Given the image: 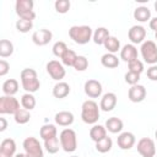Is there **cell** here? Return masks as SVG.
I'll list each match as a JSON object with an SVG mask.
<instances>
[{
    "label": "cell",
    "instance_id": "39",
    "mask_svg": "<svg viewBox=\"0 0 157 157\" xmlns=\"http://www.w3.org/2000/svg\"><path fill=\"white\" fill-rule=\"evenodd\" d=\"M128 67H129L130 72H135V74L141 75V72L144 71V63L139 59H135V60L128 63Z\"/></svg>",
    "mask_w": 157,
    "mask_h": 157
},
{
    "label": "cell",
    "instance_id": "48",
    "mask_svg": "<svg viewBox=\"0 0 157 157\" xmlns=\"http://www.w3.org/2000/svg\"><path fill=\"white\" fill-rule=\"evenodd\" d=\"M155 38H156V39H157V32H156V33H155Z\"/></svg>",
    "mask_w": 157,
    "mask_h": 157
},
{
    "label": "cell",
    "instance_id": "8",
    "mask_svg": "<svg viewBox=\"0 0 157 157\" xmlns=\"http://www.w3.org/2000/svg\"><path fill=\"white\" fill-rule=\"evenodd\" d=\"M20 109V102L13 96H1L0 97V114H16Z\"/></svg>",
    "mask_w": 157,
    "mask_h": 157
},
{
    "label": "cell",
    "instance_id": "42",
    "mask_svg": "<svg viewBox=\"0 0 157 157\" xmlns=\"http://www.w3.org/2000/svg\"><path fill=\"white\" fill-rule=\"evenodd\" d=\"M9 70H10V64L6 60L1 59L0 60V76H5L9 72Z\"/></svg>",
    "mask_w": 157,
    "mask_h": 157
},
{
    "label": "cell",
    "instance_id": "14",
    "mask_svg": "<svg viewBox=\"0 0 157 157\" xmlns=\"http://www.w3.org/2000/svg\"><path fill=\"white\" fill-rule=\"evenodd\" d=\"M135 142H136L135 135L132 132H130V131L120 132L118 135V139H117L118 147L121 148V150H130L131 147H134Z\"/></svg>",
    "mask_w": 157,
    "mask_h": 157
},
{
    "label": "cell",
    "instance_id": "29",
    "mask_svg": "<svg viewBox=\"0 0 157 157\" xmlns=\"http://www.w3.org/2000/svg\"><path fill=\"white\" fill-rule=\"evenodd\" d=\"M44 147H45V150H47L48 153H50V155L56 153V152L59 151V148L61 147V146H60V140H59V137L55 136V137H52V139H49V140H45V141H44Z\"/></svg>",
    "mask_w": 157,
    "mask_h": 157
},
{
    "label": "cell",
    "instance_id": "11",
    "mask_svg": "<svg viewBox=\"0 0 157 157\" xmlns=\"http://www.w3.org/2000/svg\"><path fill=\"white\" fill-rule=\"evenodd\" d=\"M83 90H85L86 96H88L90 98H98V97H101V94H102L103 87H102V83H101L98 80L91 78V80H87V81L85 82Z\"/></svg>",
    "mask_w": 157,
    "mask_h": 157
},
{
    "label": "cell",
    "instance_id": "32",
    "mask_svg": "<svg viewBox=\"0 0 157 157\" xmlns=\"http://www.w3.org/2000/svg\"><path fill=\"white\" fill-rule=\"evenodd\" d=\"M21 105L25 108V109H27V110H32V109H34V107H36V97L33 96V93H25V94H22V97H21Z\"/></svg>",
    "mask_w": 157,
    "mask_h": 157
},
{
    "label": "cell",
    "instance_id": "21",
    "mask_svg": "<svg viewBox=\"0 0 157 157\" xmlns=\"http://www.w3.org/2000/svg\"><path fill=\"white\" fill-rule=\"evenodd\" d=\"M123 128H124V123L120 118L112 117V118H108L107 121H105V129H107V131H109L112 134L121 132Z\"/></svg>",
    "mask_w": 157,
    "mask_h": 157
},
{
    "label": "cell",
    "instance_id": "9",
    "mask_svg": "<svg viewBox=\"0 0 157 157\" xmlns=\"http://www.w3.org/2000/svg\"><path fill=\"white\" fill-rule=\"evenodd\" d=\"M137 152L141 157H155L156 155V145L155 141L150 137H142L137 141Z\"/></svg>",
    "mask_w": 157,
    "mask_h": 157
},
{
    "label": "cell",
    "instance_id": "18",
    "mask_svg": "<svg viewBox=\"0 0 157 157\" xmlns=\"http://www.w3.org/2000/svg\"><path fill=\"white\" fill-rule=\"evenodd\" d=\"M120 59L125 63H130L135 59H137V49L134 44H125L120 49Z\"/></svg>",
    "mask_w": 157,
    "mask_h": 157
},
{
    "label": "cell",
    "instance_id": "33",
    "mask_svg": "<svg viewBox=\"0 0 157 157\" xmlns=\"http://www.w3.org/2000/svg\"><path fill=\"white\" fill-rule=\"evenodd\" d=\"M112 147H113V141L108 136L105 139H103L102 141L96 142V150L99 153H107V152H109L112 150Z\"/></svg>",
    "mask_w": 157,
    "mask_h": 157
},
{
    "label": "cell",
    "instance_id": "15",
    "mask_svg": "<svg viewBox=\"0 0 157 157\" xmlns=\"http://www.w3.org/2000/svg\"><path fill=\"white\" fill-rule=\"evenodd\" d=\"M128 98L132 103H140L146 98V88L142 85H134L129 88L128 92Z\"/></svg>",
    "mask_w": 157,
    "mask_h": 157
},
{
    "label": "cell",
    "instance_id": "19",
    "mask_svg": "<svg viewBox=\"0 0 157 157\" xmlns=\"http://www.w3.org/2000/svg\"><path fill=\"white\" fill-rule=\"evenodd\" d=\"M54 120H55V124L59 125V126H70L74 123L75 118H74V114L71 112L61 110V112L55 114Z\"/></svg>",
    "mask_w": 157,
    "mask_h": 157
},
{
    "label": "cell",
    "instance_id": "30",
    "mask_svg": "<svg viewBox=\"0 0 157 157\" xmlns=\"http://www.w3.org/2000/svg\"><path fill=\"white\" fill-rule=\"evenodd\" d=\"M13 53V44L9 39H1L0 40V56L1 58H7L12 55Z\"/></svg>",
    "mask_w": 157,
    "mask_h": 157
},
{
    "label": "cell",
    "instance_id": "26",
    "mask_svg": "<svg viewBox=\"0 0 157 157\" xmlns=\"http://www.w3.org/2000/svg\"><path fill=\"white\" fill-rule=\"evenodd\" d=\"M109 31L105 28V27H98L94 32H93V37H92V40L98 44V45H103L104 42L108 39L109 37Z\"/></svg>",
    "mask_w": 157,
    "mask_h": 157
},
{
    "label": "cell",
    "instance_id": "2",
    "mask_svg": "<svg viewBox=\"0 0 157 157\" xmlns=\"http://www.w3.org/2000/svg\"><path fill=\"white\" fill-rule=\"evenodd\" d=\"M99 107L98 104L92 101V99H87L82 103L81 107V119L83 123L86 124H92L94 125L98 119H99Z\"/></svg>",
    "mask_w": 157,
    "mask_h": 157
},
{
    "label": "cell",
    "instance_id": "22",
    "mask_svg": "<svg viewBox=\"0 0 157 157\" xmlns=\"http://www.w3.org/2000/svg\"><path fill=\"white\" fill-rule=\"evenodd\" d=\"M90 137H91L92 141H94V144L102 141L103 139H105L107 137V129H105V126L99 125V124H94L90 129Z\"/></svg>",
    "mask_w": 157,
    "mask_h": 157
},
{
    "label": "cell",
    "instance_id": "49",
    "mask_svg": "<svg viewBox=\"0 0 157 157\" xmlns=\"http://www.w3.org/2000/svg\"><path fill=\"white\" fill-rule=\"evenodd\" d=\"M70 157H80V156H70Z\"/></svg>",
    "mask_w": 157,
    "mask_h": 157
},
{
    "label": "cell",
    "instance_id": "1",
    "mask_svg": "<svg viewBox=\"0 0 157 157\" xmlns=\"http://www.w3.org/2000/svg\"><path fill=\"white\" fill-rule=\"evenodd\" d=\"M20 78H21L22 88L27 93H34L40 87V82H39L37 71L34 69H29V67L23 69L20 74Z\"/></svg>",
    "mask_w": 157,
    "mask_h": 157
},
{
    "label": "cell",
    "instance_id": "46",
    "mask_svg": "<svg viewBox=\"0 0 157 157\" xmlns=\"http://www.w3.org/2000/svg\"><path fill=\"white\" fill-rule=\"evenodd\" d=\"M155 10H156V11H157V1H156V2H155Z\"/></svg>",
    "mask_w": 157,
    "mask_h": 157
},
{
    "label": "cell",
    "instance_id": "36",
    "mask_svg": "<svg viewBox=\"0 0 157 157\" xmlns=\"http://www.w3.org/2000/svg\"><path fill=\"white\" fill-rule=\"evenodd\" d=\"M53 54L56 56V58H63V55L66 53V50H67V45L65 44V42H61V40H59V42H55L54 43V45H53Z\"/></svg>",
    "mask_w": 157,
    "mask_h": 157
},
{
    "label": "cell",
    "instance_id": "4",
    "mask_svg": "<svg viewBox=\"0 0 157 157\" xmlns=\"http://www.w3.org/2000/svg\"><path fill=\"white\" fill-rule=\"evenodd\" d=\"M59 140H60V146L65 152H74L77 148V135L75 132V130L66 128L64 130H61L60 135H59Z\"/></svg>",
    "mask_w": 157,
    "mask_h": 157
},
{
    "label": "cell",
    "instance_id": "10",
    "mask_svg": "<svg viewBox=\"0 0 157 157\" xmlns=\"http://www.w3.org/2000/svg\"><path fill=\"white\" fill-rule=\"evenodd\" d=\"M45 67H47V72L49 74V76L53 80L58 81V82L61 81L65 77V75H66V71H65L64 65L60 61H58V60H50V61H48V64H47Z\"/></svg>",
    "mask_w": 157,
    "mask_h": 157
},
{
    "label": "cell",
    "instance_id": "34",
    "mask_svg": "<svg viewBox=\"0 0 157 157\" xmlns=\"http://www.w3.org/2000/svg\"><path fill=\"white\" fill-rule=\"evenodd\" d=\"M76 59H77V54L72 49H67L66 53L61 58V64L65 66H74Z\"/></svg>",
    "mask_w": 157,
    "mask_h": 157
},
{
    "label": "cell",
    "instance_id": "20",
    "mask_svg": "<svg viewBox=\"0 0 157 157\" xmlns=\"http://www.w3.org/2000/svg\"><path fill=\"white\" fill-rule=\"evenodd\" d=\"M70 93V85L64 81H59L53 87V96L58 99H63L67 97Z\"/></svg>",
    "mask_w": 157,
    "mask_h": 157
},
{
    "label": "cell",
    "instance_id": "38",
    "mask_svg": "<svg viewBox=\"0 0 157 157\" xmlns=\"http://www.w3.org/2000/svg\"><path fill=\"white\" fill-rule=\"evenodd\" d=\"M76 71H85L87 67H88V60L86 56L83 55H77V59L72 66Z\"/></svg>",
    "mask_w": 157,
    "mask_h": 157
},
{
    "label": "cell",
    "instance_id": "3",
    "mask_svg": "<svg viewBox=\"0 0 157 157\" xmlns=\"http://www.w3.org/2000/svg\"><path fill=\"white\" fill-rule=\"evenodd\" d=\"M69 37L76 44H86L93 37V31L90 26H72L69 29Z\"/></svg>",
    "mask_w": 157,
    "mask_h": 157
},
{
    "label": "cell",
    "instance_id": "7",
    "mask_svg": "<svg viewBox=\"0 0 157 157\" xmlns=\"http://www.w3.org/2000/svg\"><path fill=\"white\" fill-rule=\"evenodd\" d=\"M22 147H23L25 153L27 155V157H44L42 145L33 136L26 137L22 142Z\"/></svg>",
    "mask_w": 157,
    "mask_h": 157
},
{
    "label": "cell",
    "instance_id": "35",
    "mask_svg": "<svg viewBox=\"0 0 157 157\" xmlns=\"http://www.w3.org/2000/svg\"><path fill=\"white\" fill-rule=\"evenodd\" d=\"M33 28V22L32 21H27V20H17L16 21V29L21 33H27Z\"/></svg>",
    "mask_w": 157,
    "mask_h": 157
},
{
    "label": "cell",
    "instance_id": "23",
    "mask_svg": "<svg viewBox=\"0 0 157 157\" xmlns=\"http://www.w3.org/2000/svg\"><path fill=\"white\" fill-rule=\"evenodd\" d=\"M134 18L139 22H147L151 20V11L147 6H139L134 10V13H132Z\"/></svg>",
    "mask_w": 157,
    "mask_h": 157
},
{
    "label": "cell",
    "instance_id": "25",
    "mask_svg": "<svg viewBox=\"0 0 157 157\" xmlns=\"http://www.w3.org/2000/svg\"><path fill=\"white\" fill-rule=\"evenodd\" d=\"M18 81L15 78H9L2 83V92L5 96H13L18 92Z\"/></svg>",
    "mask_w": 157,
    "mask_h": 157
},
{
    "label": "cell",
    "instance_id": "47",
    "mask_svg": "<svg viewBox=\"0 0 157 157\" xmlns=\"http://www.w3.org/2000/svg\"><path fill=\"white\" fill-rule=\"evenodd\" d=\"M155 136H156V140H157V130H156V132H155Z\"/></svg>",
    "mask_w": 157,
    "mask_h": 157
},
{
    "label": "cell",
    "instance_id": "41",
    "mask_svg": "<svg viewBox=\"0 0 157 157\" xmlns=\"http://www.w3.org/2000/svg\"><path fill=\"white\" fill-rule=\"evenodd\" d=\"M147 77L151 81H157V65H151L147 69Z\"/></svg>",
    "mask_w": 157,
    "mask_h": 157
},
{
    "label": "cell",
    "instance_id": "37",
    "mask_svg": "<svg viewBox=\"0 0 157 157\" xmlns=\"http://www.w3.org/2000/svg\"><path fill=\"white\" fill-rule=\"evenodd\" d=\"M70 1L69 0H56L54 2V7L56 10V12L59 13H66L69 10H70Z\"/></svg>",
    "mask_w": 157,
    "mask_h": 157
},
{
    "label": "cell",
    "instance_id": "28",
    "mask_svg": "<svg viewBox=\"0 0 157 157\" xmlns=\"http://www.w3.org/2000/svg\"><path fill=\"white\" fill-rule=\"evenodd\" d=\"M103 45L108 50V53H112V54H115L120 50V42L117 37H113V36H109Z\"/></svg>",
    "mask_w": 157,
    "mask_h": 157
},
{
    "label": "cell",
    "instance_id": "27",
    "mask_svg": "<svg viewBox=\"0 0 157 157\" xmlns=\"http://www.w3.org/2000/svg\"><path fill=\"white\" fill-rule=\"evenodd\" d=\"M56 134H58L56 128H55V125H53V124H44V125L40 128V130H39V135H40V137H42L43 141L49 140V139H52V137H55Z\"/></svg>",
    "mask_w": 157,
    "mask_h": 157
},
{
    "label": "cell",
    "instance_id": "24",
    "mask_svg": "<svg viewBox=\"0 0 157 157\" xmlns=\"http://www.w3.org/2000/svg\"><path fill=\"white\" fill-rule=\"evenodd\" d=\"M101 64L107 69H114L119 66V58L115 54L105 53L101 58Z\"/></svg>",
    "mask_w": 157,
    "mask_h": 157
},
{
    "label": "cell",
    "instance_id": "16",
    "mask_svg": "<svg viewBox=\"0 0 157 157\" xmlns=\"http://www.w3.org/2000/svg\"><path fill=\"white\" fill-rule=\"evenodd\" d=\"M117 102H118V98H117V94L113 93V92H107L102 96L101 98V103H99V108L103 110V112H112L115 105H117Z\"/></svg>",
    "mask_w": 157,
    "mask_h": 157
},
{
    "label": "cell",
    "instance_id": "12",
    "mask_svg": "<svg viewBox=\"0 0 157 157\" xmlns=\"http://www.w3.org/2000/svg\"><path fill=\"white\" fill-rule=\"evenodd\" d=\"M128 37H129L131 44H140V43L142 44L146 38V29L144 26L135 25L129 29Z\"/></svg>",
    "mask_w": 157,
    "mask_h": 157
},
{
    "label": "cell",
    "instance_id": "31",
    "mask_svg": "<svg viewBox=\"0 0 157 157\" xmlns=\"http://www.w3.org/2000/svg\"><path fill=\"white\" fill-rule=\"evenodd\" d=\"M13 119H15V121H16L17 124H20V125L27 124V123L29 121V119H31V113H29V110H27V109H25V108H20V109L16 112V114L13 115Z\"/></svg>",
    "mask_w": 157,
    "mask_h": 157
},
{
    "label": "cell",
    "instance_id": "44",
    "mask_svg": "<svg viewBox=\"0 0 157 157\" xmlns=\"http://www.w3.org/2000/svg\"><path fill=\"white\" fill-rule=\"evenodd\" d=\"M0 123H1V125H0V131L2 132V131H5L6 128H7V121H6L5 118H0Z\"/></svg>",
    "mask_w": 157,
    "mask_h": 157
},
{
    "label": "cell",
    "instance_id": "5",
    "mask_svg": "<svg viewBox=\"0 0 157 157\" xmlns=\"http://www.w3.org/2000/svg\"><path fill=\"white\" fill-rule=\"evenodd\" d=\"M33 6L34 2L32 0H17L15 4V10L20 18L33 21L36 18V12L33 10Z\"/></svg>",
    "mask_w": 157,
    "mask_h": 157
},
{
    "label": "cell",
    "instance_id": "45",
    "mask_svg": "<svg viewBox=\"0 0 157 157\" xmlns=\"http://www.w3.org/2000/svg\"><path fill=\"white\" fill-rule=\"evenodd\" d=\"M15 157H27V155L26 153H16Z\"/></svg>",
    "mask_w": 157,
    "mask_h": 157
},
{
    "label": "cell",
    "instance_id": "43",
    "mask_svg": "<svg viewBox=\"0 0 157 157\" xmlns=\"http://www.w3.org/2000/svg\"><path fill=\"white\" fill-rule=\"evenodd\" d=\"M148 26H150V28H151L152 31H155V33H156V32H157V17L151 18L150 22H148Z\"/></svg>",
    "mask_w": 157,
    "mask_h": 157
},
{
    "label": "cell",
    "instance_id": "13",
    "mask_svg": "<svg viewBox=\"0 0 157 157\" xmlns=\"http://www.w3.org/2000/svg\"><path fill=\"white\" fill-rule=\"evenodd\" d=\"M52 38H53V33L47 28H42L39 31H36L32 34V42L38 47L47 45L52 40Z\"/></svg>",
    "mask_w": 157,
    "mask_h": 157
},
{
    "label": "cell",
    "instance_id": "17",
    "mask_svg": "<svg viewBox=\"0 0 157 157\" xmlns=\"http://www.w3.org/2000/svg\"><path fill=\"white\" fill-rule=\"evenodd\" d=\"M16 153V142L13 139H4L0 144V157H15Z\"/></svg>",
    "mask_w": 157,
    "mask_h": 157
},
{
    "label": "cell",
    "instance_id": "6",
    "mask_svg": "<svg viewBox=\"0 0 157 157\" xmlns=\"http://www.w3.org/2000/svg\"><path fill=\"white\" fill-rule=\"evenodd\" d=\"M141 56L145 63L150 65L157 64V45L153 40H145L140 48Z\"/></svg>",
    "mask_w": 157,
    "mask_h": 157
},
{
    "label": "cell",
    "instance_id": "40",
    "mask_svg": "<svg viewBox=\"0 0 157 157\" xmlns=\"http://www.w3.org/2000/svg\"><path fill=\"white\" fill-rule=\"evenodd\" d=\"M124 77H125V82L129 83L130 86L137 85V82L140 81V75L139 74H135V72H130V71H128Z\"/></svg>",
    "mask_w": 157,
    "mask_h": 157
}]
</instances>
